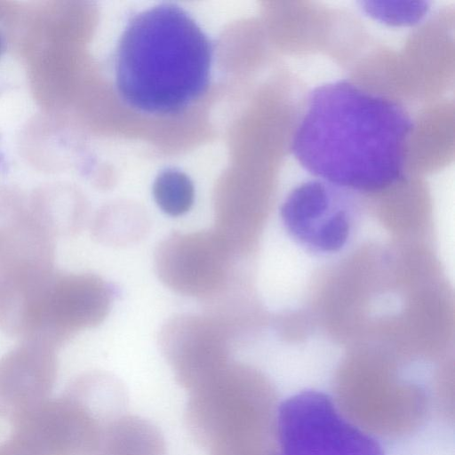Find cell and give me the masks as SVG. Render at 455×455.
<instances>
[{"label":"cell","mask_w":455,"mask_h":455,"mask_svg":"<svg viewBox=\"0 0 455 455\" xmlns=\"http://www.w3.org/2000/svg\"><path fill=\"white\" fill-rule=\"evenodd\" d=\"M412 127L396 102L339 80L311 92L291 151L321 180L377 191L402 177Z\"/></svg>","instance_id":"1"},{"label":"cell","mask_w":455,"mask_h":455,"mask_svg":"<svg viewBox=\"0 0 455 455\" xmlns=\"http://www.w3.org/2000/svg\"><path fill=\"white\" fill-rule=\"evenodd\" d=\"M212 44L182 7L164 3L135 14L116 49L115 85L121 100L140 113H180L207 90Z\"/></svg>","instance_id":"2"},{"label":"cell","mask_w":455,"mask_h":455,"mask_svg":"<svg viewBox=\"0 0 455 455\" xmlns=\"http://www.w3.org/2000/svg\"><path fill=\"white\" fill-rule=\"evenodd\" d=\"M279 411L273 387L231 361L190 391L186 420L209 455H280Z\"/></svg>","instance_id":"3"},{"label":"cell","mask_w":455,"mask_h":455,"mask_svg":"<svg viewBox=\"0 0 455 455\" xmlns=\"http://www.w3.org/2000/svg\"><path fill=\"white\" fill-rule=\"evenodd\" d=\"M113 297L110 284L99 275L54 271L28 306L19 338L56 349L100 324Z\"/></svg>","instance_id":"4"},{"label":"cell","mask_w":455,"mask_h":455,"mask_svg":"<svg viewBox=\"0 0 455 455\" xmlns=\"http://www.w3.org/2000/svg\"><path fill=\"white\" fill-rule=\"evenodd\" d=\"M350 423L371 436L400 438L415 432L428 411L418 387L379 373H354L335 384L332 401Z\"/></svg>","instance_id":"5"},{"label":"cell","mask_w":455,"mask_h":455,"mask_svg":"<svg viewBox=\"0 0 455 455\" xmlns=\"http://www.w3.org/2000/svg\"><path fill=\"white\" fill-rule=\"evenodd\" d=\"M235 256L214 229L176 232L158 244L154 262L169 289L212 305L235 288Z\"/></svg>","instance_id":"6"},{"label":"cell","mask_w":455,"mask_h":455,"mask_svg":"<svg viewBox=\"0 0 455 455\" xmlns=\"http://www.w3.org/2000/svg\"><path fill=\"white\" fill-rule=\"evenodd\" d=\"M279 440L280 455H382L372 436L315 391L302 392L280 405Z\"/></svg>","instance_id":"7"},{"label":"cell","mask_w":455,"mask_h":455,"mask_svg":"<svg viewBox=\"0 0 455 455\" xmlns=\"http://www.w3.org/2000/svg\"><path fill=\"white\" fill-rule=\"evenodd\" d=\"M235 328L209 314L170 318L159 335L161 351L177 381L192 391L230 361Z\"/></svg>","instance_id":"8"},{"label":"cell","mask_w":455,"mask_h":455,"mask_svg":"<svg viewBox=\"0 0 455 455\" xmlns=\"http://www.w3.org/2000/svg\"><path fill=\"white\" fill-rule=\"evenodd\" d=\"M281 219L294 239L317 252L340 251L351 232L340 188L321 180L295 188L282 204Z\"/></svg>","instance_id":"9"},{"label":"cell","mask_w":455,"mask_h":455,"mask_svg":"<svg viewBox=\"0 0 455 455\" xmlns=\"http://www.w3.org/2000/svg\"><path fill=\"white\" fill-rule=\"evenodd\" d=\"M104 427L82 403L65 393L13 425L43 455H92Z\"/></svg>","instance_id":"10"},{"label":"cell","mask_w":455,"mask_h":455,"mask_svg":"<svg viewBox=\"0 0 455 455\" xmlns=\"http://www.w3.org/2000/svg\"><path fill=\"white\" fill-rule=\"evenodd\" d=\"M57 376L55 349L29 341L0 357V417L13 425L49 400Z\"/></svg>","instance_id":"11"},{"label":"cell","mask_w":455,"mask_h":455,"mask_svg":"<svg viewBox=\"0 0 455 455\" xmlns=\"http://www.w3.org/2000/svg\"><path fill=\"white\" fill-rule=\"evenodd\" d=\"M164 440L159 429L138 416L121 415L102 431L92 455H164Z\"/></svg>","instance_id":"12"},{"label":"cell","mask_w":455,"mask_h":455,"mask_svg":"<svg viewBox=\"0 0 455 455\" xmlns=\"http://www.w3.org/2000/svg\"><path fill=\"white\" fill-rule=\"evenodd\" d=\"M65 394L82 403L105 427L123 415L126 393L122 383L104 371H90L76 378Z\"/></svg>","instance_id":"13"},{"label":"cell","mask_w":455,"mask_h":455,"mask_svg":"<svg viewBox=\"0 0 455 455\" xmlns=\"http://www.w3.org/2000/svg\"><path fill=\"white\" fill-rule=\"evenodd\" d=\"M149 220L141 212L103 211L92 223V232L100 243L125 246L140 240L148 230Z\"/></svg>","instance_id":"14"},{"label":"cell","mask_w":455,"mask_h":455,"mask_svg":"<svg viewBox=\"0 0 455 455\" xmlns=\"http://www.w3.org/2000/svg\"><path fill=\"white\" fill-rule=\"evenodd\" d=\"M159 208L170 216H180L189 211L194 203V187L180 172L168 170L156 179L153 188Z\"/></svg>","instance_id":"15"},{"label":"cell","mask_w":455,"mask_h":455,"mask_svg":"<svg viewBox=\"0 0 455 455\" xmlns=\"http://www.w3.org/2000/svg\"><path fill=\"white\" fill-rule=\"evenodd\" d=\"M368 2L363 7L367 13L390 25L413 24L421 20L427 12L426 2Z\"/></svg>","instance_id":"16"}]
</instances>
